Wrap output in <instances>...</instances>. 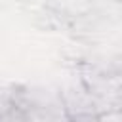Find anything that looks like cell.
I'll list each match as a JSON object with an SVG mask.
<instances>
[]
</instances>
